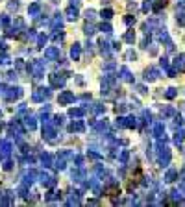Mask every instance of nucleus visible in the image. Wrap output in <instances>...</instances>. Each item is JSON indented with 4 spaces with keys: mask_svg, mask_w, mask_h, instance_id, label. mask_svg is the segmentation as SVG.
<instances>
[{
    "mask_svg": "<svg viewBox=\"0 0 185 207\" xmlns=\"http://www.w3.org/2000/svg\"><path fill=\"white\" fill-rule=\"evenodd\" d=\"M2 96L6 98V100H17V98H21L22 96V89L21 87H6L4 91H2Z\"/></svg>",
    "mask_w": 185,
    "mask_h": 207,
    "instance_id": "obj_1",
    "label": "nucleus"
},
{
    "mask_svg": "<svg viewBox=\"0 0 185 207\" xmlns=\"http://www.w3.org/2000/svg\"><path fill=\"white\" fill-rule=\"evenodd\" d=\"M28 70L32 72L33 78H41L43 72H44V63L43 61H32L30 65H28Z\"/></svg>",
    "mask_w": 185,
    "mask_h": 207,
    "instance_id": "obj_2",
    "label": "nucleus"
},
{
    "mask_svg": "<svg viewBox=\"0 0 185 207\" xmlns=\"http://www.w3.org/2000/svg\"><path fill=\"white\" fill-rule=\"evenodd\" d=\"M50 94H52V91L46 87H39L37 91H33V94H32V98H33V102H43V100H46V98H50Z\"/></svg>",
    "mask_w": 185,
    "mask_h": 207,
    "instance_id": "obj_3",
    "label": "nucleus"
},
{
    "mask_svg": "<svg viewBox=\"0 0 185 207\" xmlns=\"http://www.w3.org/2000/svg\"><path fill=\"white\" fill-rule=\"evenodd\" d=\"M54 135H56V126L46 120V122L43 124V137H44L46 141H54Z\"/></svg>",
    "mask_w": 185,
    "mask_h": 207,
    "instance_id": "obj_4",
    "label": "nucleus"
},
{
    "mask_svg": "<svg viewBox=\"0 0 185 207\" xmlns=\"http://www.w3.org/2000/svg\"><path fill=\"white\" fill-rule=\"evenodd\" d=\"M48 80H50V85H52V87H63L67 78H65L63 74H50Z\"/></svg>",
    "mask_w": 185,
    "mask_h": 207,
    "instance_id": "obj_5",
    "label": "nucleus"
},
{
    "mask_svg": "<svg viewBox=\"0 0 185 207\" xmlns=\"http://www.w3.org/2000/svg\"><path fill=\"white\" fill-rule=\"evenodd\" d=\"M59 104H63V105H67V104L74 102V93H70V91H63L61 94H59Z\"/></svg>",
    "mask_w": 185,
    "mask_h": 207,
    "instance_id": "obj_6",
    "label": "nucleus"
},
{
    "mask_svg": "<svg viewBox=\"0 0 185 207\" xmlns=\"http://www.w3.org/2000/svg\"><path fill=\"white\" fill-rule=\"evenodd\" d=\"M44 56H46L48 59H58V58H59V48H58V46H50V48L44 50Z\"/></svg>",
    "mask_w": 185,
    "mask_h": 207,
    "instance_id": "obj_7",
    "label": "nucleus"
},
{
    "mask_svg": "<svg viewBox=\"0 0 185 207\" xmlns=\"http://www.w3.org/2000/svg\"><path fill=\"white\" fill-rule=\"evenodd\" d=\"M9 135H15V137H21L22 135V128H21V124H19L17 120L9 124Z\"/></svg>",
    "mask_w": 185,
    "mask_h": 207,
    "instance_id": "obj_8",
    "label": "nucleus"
},
{
    "mask_svg": "<svg viewBox=\"0 0 185 207\" xmlns=\"http://www.w3.org/2000/svg\"><path fill=\"white\" fill-rule=\"evenodd\" d=\"M119 74H121V78H122L124 82H133V76H131V72L128 70V67H121Z\"/></svg>",
    "mask_w": 185,
    "mask_h": 207,
    "instance_id": "obj_9",
    "label": "nucleus"
},
{
    "mask_svg": "<svg viewBox=\"0 0 185 207\" xmlns=\"http://www.w3.org/2000/svg\"><path fill=\"white\" fill-rule=\"evenodd\" d=\"M85 111H87L85 107H72V109L69 111V115H70V117H74V119H80V117L85 115Z\"/></svg>",
    "mask_w": 185,
    "mask_h": 207,
    "instance_id": "obj_10",
    "label": "nucleus"
},
{
    "mask_svg": "<svg viewBox=\"0 0 185 207\" xmlns=\"http://www.w3.org/2000/svg\"><path fill=\"white\" fill-rule=\"evenodd\" d=\"M80 54H82V46H80L78 43H74L72 48H70V56H72V59H74V61L80 59Z\"/></svg>",
    "mask_w": 185,
    "mask_h": 207,
    "instance_id": "obj_11",
    "label": "nucleus"
},
{
    "mask_svg": "<svg viewBox=\"0 0 185 207\" xmlns=\"http://www.w3.org/2000/svg\"><path fill=\"white\" fill-rule=\"evenodd\" d=\"M41 179H43V185H44V187H54V185H56V178H54V176L43 174V176H41Z\"/></svg>",
    "mask_w": 185,
    "mask_h": 207,
    "instance_id": "obj_12",
    "label": "nucleus"
},
{
    "mask_svg": "<svg viewBox=\"0 0 185 207\" xmlns=\"http://www.w3.org/2000/svg\"><path fill=\"white\" fill-rule=\"evenodd\" d=\"M69 131H72V133H80V131H83V122H80V120H74L72 124L69 126Z\"/></svg>",
    "mask_w": 185,
    "mask_h": 207,
    "instance_id": "obj_13",
    "label": "nucleus"
},
{
    "mask_svg": "<svg viewBox=\"0 0 185 207\" xmlns=\"http://www.w3.org/2000/svg\"><path fill=\"white\" fill-rule=\"evenodd\" d=\"M0 152H2V155H9L11 143H9V141H0Z\"/></svg>",
    "mask_w": 185,
    "mask_h": 207,
    "instance_id": "obj_14",
    "label": "nucleus"
},
{
    "mask_svg": "<svg viewBox=\"0 0 185 207\" xmlns=\"http://www.w3.org/2000/svg\"><path fill=\"white\" fill-rule=\"evenodd\" d=\"M39 11H41V4L39 2H33L30 8H28V13L32 15V17H35V15H39Z\"/></svg>",
    "mask_w": 185,
    "mask_h": 207,
    "instance_id": "obj_15",
    "label": "nucleus"
},
{
    "mask_svg": "<svg viewBox=\"0 0 185 207\" xmlns=\"http://www.w3.org/2000/svg\"><path fill=\"white\" fill-rule=\"evenodd\" d=\"M67 19H70V21H76L78 19V9L74 8V6H70V8H67Z\"/></svg>",
    "mask_w": 185,
    "mask_h": 207,
    "instance_id": "obj_16",
    "label": "nucleus"
},
{
    "mask_svg": "<svg viewBox=\"0 0 185 207\" xmlns=\"http://www.w3.org/2000/svg\"><path fill=\"white\" fill-rule=\"evenodd\" d=\"M105 192H107V196H115V194H119V185L113 181L111 185L105 187Z\"/></svg>",
    "mask_w": 185,
    "mask_h": 207,
    "instance_id": "obj_17",
    "label": "nucleus"
},
{
    "mask_svg": "<svg viewBox=\"0 0 185 207\" xmlns=\"http://www.w3.org/2000/svg\"><path fill=\"white\" fill-rule=\"evenodd\" d=\"M24 124H26V128H30V129H35V126H37V122H35V117L28 115V117L24 119Z\"/></svg>",
    "mask_w": 185,
    "mask_h": 207,
    "instance_id": "obj_18",
    "label": "nucleus"
},
{
    "mask_svg": "<svg viewBox=\"0 0 185 207\" xmlns=\"http://www.w3.org/2000/svg\"><path fill=\"white\" fill-rule=\"evenodd\" d=\"M156 78H157V72H156L154 68L144 70V80H156Z\"/></svg>",
    "mask_w": 185,
    "mask_h": 207,
    "instance_id": "obj_19",
    "label": "nucleus"
},
{
    "mask_svg": "<svg viewBox=\"0 0 185 207\" xmlns=\"http://www.w3.org/2000/svg\"><path fill=\"white\" fill-rule=\"evenodd\" d=\"M35 178H37V172H33V170H32V172H28V174L24 176V185H28V183H32V181H33Z\"/></svg>",
    "mask_w": 185,
    "mask_h": 207,
    "instance_id": "obj_20",
    "label": "nucleus"
},
{
    "mask_svg": "<svg viewBox=\"0 0 185 207\" xmlns=\"http://www.w3.org/2000/svg\"><path fill=\"white\" fill-rule=\"evenodd\" d=\"M83 178H85L83 170H72V179L74 181H83Z\"/></svg>",
    "mask_w": 185,
    "mask_h": 207,
    "instance_id": "obj_21",
    "label": "nucleus"
},
{
    "mask_svg": "<svg viewBox=\"0 0 185 207\" xmlns=\"http://www.w3.org/2000/svg\"><path fill=\"white\" fill-rule=\"evenodd\" d=\"M69 205H80V194H78V192H74V194L70 196V200H69Z\"/></svg>",
    "mask_w": 185,
    "mask_h": 207,
    "instance_id": "obj_22",
    "label": "nucleus"
},
{
    "mask_svg": "<svg viewBox=\"0 0 185 207\" xmlns=\"http://www.w3.org/2000/svg\"><path fill=\"white\" fill-rule=\"evenodd\" d=\"M98 44H100V52H102V54H105V56H107V54H109V44H107V43L104 41H100L98 43Z\"/></svg>",
    "mask_w": 185,
    "mask_h": 207,
    "instance_id": "obj_23",
    "label": "nucleus"
},
{
    "mask_svg": "<svg viewBox=\"0 0 185 207\" xmlns=\"http://www.w3.org/2000/svg\"><path fill=\"white\" fill-rule=\"evenodd\" d=\"M83 32H85V35H93V33H95V26L87 22V24L83 26Z\"/></svg>",
    "mask_w": 185,
    "mask_h": 207,
    "instance_id": "obj_24",
    "label": "nucleus"
},
{
    "mask_svg": "<svg viewBox=\"0 0 185 207\" xmlns=\"http://www.w3.org/2000/svg\"><path fill=\"white\" fill-rule=\"evenodd\" d=\"M100 15H102V19H105V21H109V19L113 17V9H109V8H107V9H104V11L100 13Z\"/></svg>",
    "mask_w": 185,
    "mask_h": 207,
    "instance_id": "obj_25",
    "label": "nucleus"
},
{
    "mask_svg": "<svg viewBox=\"0 0 185 207\" xmlns=\"http://www.w3.org/2000/svg\"><path fill=\"white\" fill-rule=\"evenodd\" d=\"M41 161H43V165H44V166H50V165H52V157H50L48 154H43Z\"/></svg>",
    "mask_w": 185,
    "mask_h": 207,
    "instance_id": "obj_26",
    "label": "nucleus"
},
{
    "mask_svg": "<svg viewBox=\"0 0 185 207\" xmlns=\"http://www.w3.org/2000/svg\"><path fill=\"white\" fill-rule=\"evenodd\" d=\"M95 129H98V131H105V129H107V122H105V120H100V122H96V124H95Z\"/></svg>",
    "mask_w": 185,
    "mask_h": 207,
    "instance_id": "obj_27",
    "label": "nucleus"
},
{
    "mask_svg": "<svg viewBox=\"0 0 185 207\" xmlns=\"http://www.w3.org/2000/svg\"><path fill=\"white\" fill-rule=\"evenodd\" d=\"M124 41H126V43H130V44H131V43L135 41V33H133V32H128V33L124 35Z\"/></svg>",
    "mask_w": 185,
    "mask_h": 207,
    "instance_id": "obj_28",
    "label": "nucleus"
},
{
    "mask_svg": "<svg viewBox=\"0 0 185 207\" xmlns=\"http://www.w3.org/2000/svg\"><path fill=\"white\" fill-rule=\"evenodd\" d=\"M46 41H48V37H46V35H37V46H44V44H46Z\"/></svg>",
    "mask_w": 185,
    "mask_h": 207,
    "instance_id": "obj_29",
    "label": "nucleus"
},
{
    "mask_svg": "<svg viewBox=\"0 0 185 207\" xmlns=\"http://www.w3.org/2000/svg\"><path fill=\"white\" fill-rule=\"evenodd\" d=\"M111 30H113L111 24H107V22H105V24H100V32H104V33H111Z\"/></svg>",
    "mask_w": 185,
    "mask_h": 207,
    "instance_id": "obj_30",
    "label": "nucleus"
},
{
    "mask_svg": "<svg viewBox=\"0 0 185 207\" xmlns=\"http://www.w3.org/2000/svg\"><path fill=\"white\" fill-rule=\"evenodd\" d=\"M135 126H137V122H135L133 117H128L126 119V128H135Z\"/></svg>",
    "mask_w": 185,
    "mask_h": 207,
    "instance_id": "obj_31",
    "label": "nucleus"
},
{
    "mask_svg": "<svg viewBox=\"0 0 185 207\" xmlns=\"http://www.w3.org/2000/svg\"><path fill=\"white\" fill-rule=\"evenodd\" d=\"M0 24H2L4 28H8V26H9V17H8V15H2V17H0Z\"/></svg>",
    "mask_w": 185,
    "mask_h": 207,
    "instance_id": "obj_32",
    "label": "nucleus"
},
{
    "mask_svg": "<svg viewBox=\"0 0 185 207\" xmlns=\"http://www.w3.org/2000/svg\"><path fill=\"white\" fill-rule=\"evenodd\" d=\"M52 37H54V41L61 43L63 39H65V33H63V32H59V33H58V32H56V33H54V35H52Z\"/></svg>",
    "mask_w": 185,
    "mask_h": 207,
    "instance_id": "obj_33",
    "label": "nucleus"
},
{
    "mask_svg": "<svg viewBox=\"0 0 185 207\" xmlns=\"http://www.w3.org/2000/svg\"><path fill=\"white\" fill-rule=\"evenodd\" d=\"M95 15H96V13H95L93 9H87V11H85V17H87V21H93V19H95Z\"/></svg>",
    "mask_w": 185,
    "mask_h": 207,
    "instance_id": "obj_34",
    "label": "nucleus"
},
{
    "mask_svg": "<svg viewBox=\"0 0 185 207\" xmlns=\"http://www.w3.org/2000/svg\"><path fill=\"white\" fill-rule=\"evenodd\" d=\"M119 161H121V163H126V161H128V152H126V150H124L122 154H121V157H119Z\"/></svg>",
    "mask_w": 185,
    "mask_h": 207,
    "instance_id": "obj_35",
    "label": "nucleus"
},
{
    "mask_svg": "<svg viewBox=\"0 0 185 207\" xmlns=\"http://www.w3.org/2000/svg\"><path fill=\"white\" fill-rule=\"evenodd\" d=\"M117 126H119V128H126V119L119 117V119H117Z\"/></svg>",
    "mask_w": 185,
    "mask_h": 207,
    "instance_id": "obj_36",
    "label": "nucleus"
},
{
    "mask_svg": "<svg viewBox=\"0 0 185 207\" xmlns=\"http://www.w3.org/2000/svg\"><path fill=\"white\" fill-rule=\"evenodd\" d=\"M124 22H126V24H128V26H131V24H133V22H135V17H131V15H128V17H126V19H124Z\"/></svg>",
    "mask_w": 185,
    "mask_h": 207,
    "instance_id": "obj_37",
    "label": "nucleus"
},
{
    "mask_svg": "<svg viewBox=\"0 0 185 207\" xmlns=\"http://www.w3.org/2000/svg\"><path fill=\"white\" fill-rule=\"evenodd\" d=\"M161 133H163V126L156 124V135H157V137H161Z\"/></svg>",
    "mask_w": 185,
    "mask_h": 207,
    "instance_id": "obj_38",
    "label": "nucleus"
},
{
    "mask_svg": "<svg viewBox=\"0 0 185 207\" xmlns=\"http://www.w3.org/2000/svg\"><path fill=\"white\" fill-rule=\"evenodd\" d=\"M19 8V0H11L9 2V9H17Z\"/></svg>",
    "mask_w": 185,
    "mask_h": 207,
    "instance_id": "obj_39",
    "label": "nucleus"
},
{
    "mask_svg": "<svg viewBox=\"0 0 185 207\" xmlns=\"http://www.w3.org/2000/svg\"><path fill=\"white\" fill-rule=\"evenodd\" d=\"M9 59H8V56L4 54V56H0V65H4V63H8Z\"/></svg>",
    "mask_w": 185,
    "mask_h": 207,
    "instance_id": "obj_40",
    "label": "nucleus"
},
{
    "mask_svg": "<svg viewBox=\"0 0 185 207\" xmlns=\"http://www.w3.org/2000/svg\"><path fill=\"white\" fill-rule=\"evenodd\" d=\"M150 8H152V4H150V0H146V4L143 6V9H144V11H148Z\"/></svg>",
    "mask_w": 185,
    "mask_h": 207,
    "instance_id": "obj_41",
    "label": "nucleus"
},
{
    "mask_svg": "<svg viewBox=\"0 0 185 207\" xmlns=\"http://www.w3.org/2000/svg\"><path fill=\"white\" fill-rule=\"evenodd\" d=\"M126 58H128V59H135V54H133V52H128Z\"/></svg>",
    "mask_w": 185,
    "mask_h": 207,
    "instance_id": "obj_42",
    "label": "nucleus"
},
{
    "mask_svg": "<svg viewBox=\"0 0 185 207\" xmlns=\"http://www.w3.org/2000/svg\"><path fill=\"white\" fill-rule=\"evenodd\" d=\"M167 96H168V98H172V96H174V89H168V93H167Z\"/></svg>",
    "mask_w": 185,
    "mask_h": 207,
    "instance_id": "obj_43",
    "label": "nucleus"
},
{
    "mask_svg": "<svg viewBox=\"0 0 185 207\" xmlns=\"http://www.w3.org/2000/svg\"><path fill=\"white\" fill-rule=\"evenodd\" d=\"M172 178H174V172H168V174H167V179L172 181Z\"/></svg>",
    "mask_w": 185,
    "mask_h": 207,
    "instance_id": "obj_44",
    "label": "nucleus"
},
{
    "mask_svg": "<svg viewBox=\"0 0 185 207\" xmlns=\"http://www.w3.org/2000/svg\"><path fill=\"white\" fill-rule=\"evenodd\" d=\"M4 168H6V170H9V168H11V163H9V161H6V163H4Z\"/></svg>",
    "mask_w": 185,
    "mask_h": 207,
    "instance_id": "obj_45",
    "label": "nucleus"
},
{
    "mask_svg": "<svg viewBox=\"0 0 185 207\" xmlns=\"http://www.w3.org/2000/svg\"><path fill=\"white\" fill-rule=\"evenodd\" d=\"M70 2H78V0H70Z\"/></svg>",
    "mask_w": 185,
    "mask_h": 207,
    "instance_id": "obj_46",
    "label": "nucleus"
},
{
    "mask_svg": "<svg viewBox=\"0 0 185 207\" xmlns=\"http://www.w3.org/2000/svg\"><path fill=\"white\" fill-rule=\"evenodd\" d=\"M0 129H2V122H0Z\"/></svg>",
    "mask_w": 185,
    "mask_h": 207,
    "instance_id": "obj_47",
    "label": "nucleus"
}]
</instances>
